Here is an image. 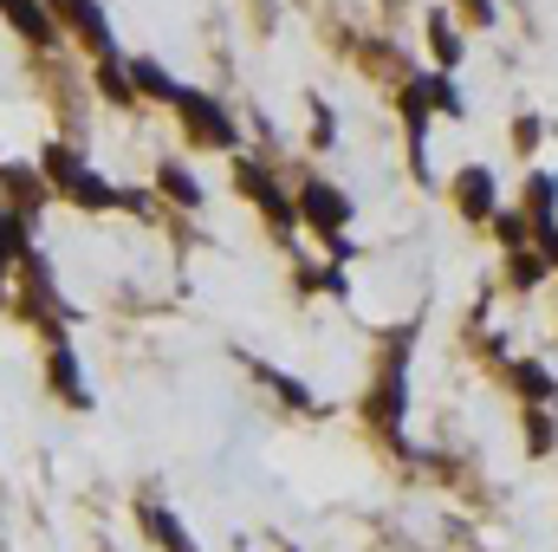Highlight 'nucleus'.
<instances>
[{
    "label": "nucleus",
    "instance_id": "ddd939ff",
    "mask_svg": "<svg viewBox=\"0 0 558 552\" xmlns=\"http://www.w3.org/2000/svg\"><path fill=\"white\" fill-rule=\"evenodd\" d=\"M131 85H137V98H156V105H175V92H182V79L156 59H131Z\"/></svg>",
    "mask_w": 558,
    "mask_h": 552
},
{
    "label": "nucleus",
    "instance_id": "1a4fd4ad",
    "mask_svg": "<svg viewBox=\"0 0 558 552\" xmlns=\"http://www.w3.org/2000/svg\"><path fill=\"white\" fill-rule=\"evenodd\" d=\"M0 20H7V33H13L26 52H52V46L65 39L46 0H0Z\"/></svg>",
    "mask_w": 558,
    "mask_h": 552
},
{
    "label": "nucleus",
    "instance_id": "f03ea898",
    "mask_svg": "<svg viewBox=\"0 0 558 552\" xmlns=\"http://www.w3.org/2000/svg\"><path fill=\"white\" fill-rule=\"evenodd\" d=\"M169 111H175L182 137L195 143V149H234V143H241V131H234V118H228V105H221L215 92H195V85H182Z\"/></svg>",
    "mask_w": 558,
    "mask_h": 552
},
{
    "label": "nucleus",
    "instance_id": "6e6552de",
    "mask_svg": "<svg viewBox=\"0 0 558 552\" xmlns=\"http://www.w3.org/2000/svg\"><path fill=\"white\" fill-rule=\"evenodd\" d=\"M0 202H7V208H20V215L39 228V215H46V202H52L46 169H39V163H0Z\"/></svg>",
    "mask_w": 558,
    "mask_h": 552
},
{
    "label": "nucleus",
    "instance_id": "7ed1b4c3",
    "mask_svg": "<svg viewBox=\"0 0 558 552\" xmlns=\"http://www.w3.org/2000/svg\"><path fill=\"white\" fill-rule=\"evenodd\" d=\"M403 410H410V345L397 338L390 345V358H384V371L371 377V397H364V416L397 442L403 435Z\"/></svg>",
    "mask_w": 558,
    "mask_h": 552
},
{
    "label": "nucleus",
    "instance_id": "f8f14e48",
    "mask_svg": "<svg viewBox=\"0 0 558 552\" xmlns=\"http://www.w3.org/2000/svg\"><path fill=\"white\" fill-rule=\"evenodd\" d=\"M454 202H461L468 221H487V215H494V176H487V169H461V176H454Z\"/></svg>",
    "mask_w": 558,
    "mask_h": 552
},
{
    "label": "nucleus",
    "instance_id": "0eeeda50",
    "mask_svg": "<svg viewBox=\"0 0 558 552\" xmlns=\"http://www.w3.org/2000/svg\"><path fill=\"white\" fill-rule=\"evenodd\" d=\"M234 189H241V195H247V202H254V208L274 221L279 235H292V228H299V202L279 189V182L267 176V169H260V163H247V156H241V163H234Z\"/></svg>",
    "mask_w": 558,
    "mask_h": 552
},
{
    "label": "nucleus",
    "instance_id": "2eb2a0df",
    "mask_svg": "<svg viewBox=\"0 0 558 552\" xmlns=\"http://www.w3.org/2000/svg\"><path fill=\"white\" fill-rule=\"evenodd\" d=\"M33 248H39V241H33V221H26L20 208H7V202H0V254H7V267H20Z\"/></svg>",
    "mask_w": 558,
    "mask_h": 552
},
{
    "label": "nucleus",
    "instance_id": "f3484780",
    "mask_svg": "<svg viewBox=\"0 0 558 552\" xmlns=\"http://www.w3.org/2000/svg\"><path fill=\"white\" fill-rule=\"evenodd\" d=\"M520 391H526L533 404H546V397H553V377H546L539 364H520Z\"/></svg>",
    "mask_w": 558,
    "mask_h": 552
},
{
    "label": "nucleus",
    "instance_id": "aec40b11",
    "mask_svg": "<svg viewBox=\"0 0 558 552\" xmlns=\"http://www.w3.org/2000/svg\"><path fill=\"white\" fill-rule=\"evenodd\" d=\"M7 286H13V267H7V254H0V292H7Z\"/></svg>",
    "mask_w": 558,
    "mask_h": 552
},
{
    "label": "nucleus",
    "instance_id": "dca6fc26",
    "mask_svg": "<svg viewBox=\"0 0 558 552\" xmlns=\"http://www.w3.org/2000/svg\"><path fill=\"white\" fill-rule=\"evenodd\" d=\"M254 371H260V384H274V391H279V404H292V410H318V404H312V391H305L299 377H286L279 364H260V358H254Z\"/></svg>",
    "mask_w": 558,
    "mask_h": 552
},
{
    "label": "nucleus",
    "instance_id": "a211bd4d",
    "mask_svg": "<svg viewBox=\"0 0 558 552\" xmlns=\"http://www.w3.org/2000/svg\"><path fill=\"white\" fill-rule=\"evenodd\" d=\"M331 131H338V118H331V105H312V143H318V149H325V143H338Z\"/></svg>",
    "mask_w": 558,
    "mask_h": 552
},
{
    "label": "nucleus",
    "instance_id": "423d86ee",
    "mask_svg": "<svg viewBox=\"0 0 558 552\" xmlns=\"http://www.w3.org/2000/svg\"><path fill=\"white\" fill-rule=\"evenodd\" d=\"M299 228H318V241H331V235H344L351 228V195L338 189V182H299Z\"/></svg>",
    "mask_w": 558,
    "mask_h": 552
},
{
    "label": "nucleus",
    "instance_id": "9d476101",
    "mask_svg": "<svg viewBox=\"0 0 558 552\" xmlns=\"http://www.w3.org/2000/svg\"><path fill=\"white\" fill-rule=\"evenodd\" d=\"M137 527H143V540H149L156 552H202V547H195V533L175 520V507H169L156 488H149V494H137Z\"/></svg>",
    "mask_w": 558,
    "mask_h": 552
},
{
    "label": "nucleus",
    "instance_id": "412c9836",
    "mask_svg": "<svg viewBox=\"0 0 558 552\" xmlns=\"http://www.w3.org/2000/svg\"><path fill=\"white\" fill-rule=\"evenodd\" d=\"M468 7H474V20H487V13H494V7H487V0H468Z\"/></svg>",
    "mask_w": 558,
    "mask_h": 552
},
{
    "label": "nucleus",
    "instance_id": "9b49d317",
    "mask_svg": "<svg viewBox=\"0 0 558 552\" xmlns=\"http://www.w3.org/2000/svg\"><path fill=\"white\" fill-rule=\"evenodd\" d=\"M92 79H98V98L131 111L137 105V85H131V59H92Z\"/></svg>",
    "mask_w": 558,
    "mask_h": 552
},
{
    "label": "nucleus",
    "instance_id": "f257e3e1",
    "mask_svg": "<svg viewBox=\"0 0 558 552\" xmlns=\"http://www.w3.org/2000/svg\"><path fill=\"white\" fill-rule=\"evenodd\" d=\"M39 169H46V182H52V202H72V208H85V215H111V208H149L137 189H124V182H111V176H98L92 163H85V149L65 137H52L39 149Z\"/></svg>",
    "mask_w": 558,
    "mask_h": 552
},
{
    "label": "nucleus",
    "instance_id": "4468645a",
    "mask_svg": "<svg viewBox=\"0 0 558 552\" xmlns=\"http://www.w3.org/2000/svg\"><path fill=\"white\" fill-rule=\"evenodd\" d=\"M156 189H162V202H169V208H189V215L202 208V182H195L182 163H162V169H156Z\"/></svg>",
    "mask_w": 558,
    "mask_h": 552
},
{
    "label": "nucleus",
    "instance_id": "39448f33",
    "mask_svg": "<svg viewBox=\"0 0 558 552\" xmlns=\"http://www.w3.org/2000/svg\"><path fill=\"white\" fill-rule=\"evenodd\" d=\"M52 7V20H59V33H72L92 59H118V33H111V13L98 7V0H46Z\"/></svg>",
    "mask_w": 558,
    "mask_h": 552
},
{
    "label": "nucleus",
    "instance_id": "20e7f679",
    "mask_svg": "<svg viewBox=\"0 0 558 552\" xmlns=\"http://www.w3.org/2000/svg\"><path fill=\"white\" fill-rule=\"evenodd\" d=\"M46 391H52L65 410H92V404H98L92 384H85V364H78L72 332H52V338H46Z\"/></svg>",
    "mask_w": 558,
    "mask_h": 552
},
{
    "label": "nucleus",
    "instance_id": "6ab92c4d",
    "mask_svg": "<svg viewBox=\"0 0 558 552\" xmlns=\"http://www.w3.org/2000/svg\"><path fill=\"white\" fill-rule=\"evenodd\" d=\"M435 52H441V65H448V59H461V39H454V26H448V20H435Z\"/></svg>",
    "mask_w": 558,
    "mask_h": 552
}]
</instances>
